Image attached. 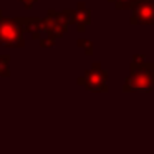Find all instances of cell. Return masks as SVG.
<instances>
[{
    "label": "cell",
    "mask_w": 154,
    "mask_h": 154,
    "mask_svg": "<svg viewBox=\"0 0 154 154\" xmlns=\"http://www.w3.org/2000/svg\"><path fill=\"white\" fill-rule=\"evenodd\" d=\"M86 86L94 91H106V73L98 70V65H96V71H90L88 73Z\"/></svg>",
    "instance_id": "cell-3"
},
{
    "label": "cell",
    "mask_w": 154,
    "mask_h": 154,
    "mask_svg": "<svg viewBox=\"0 0 154 154\" xmlns=\"http://www.w3.org/2000/svg\"><path fill=\"white\" fill-rule=\"evenodd\" d=\"M134 14L131 23L136 25H154V2L152 0H134Z\"/></svg>",
    "instance_id": "cell-2"
},
{
    "label": "cell",
    "mask_w": 154,
    "mask_h": 154,
    "mask_svg": "<svg viewBox=\"0 0 154 154\" xmlns=\"http://www.w3.org/2000/svg\"><path fill=\"white\" fill-rule=\"evenodd\" d=\"M154 63H133L131 75L124 81V91H152Z\"/></svg>",
    "instance_id": "cell-1"
},
{
    "label": "cell",
    "mask_w": 154,
    "mask_h": 154,
    "mask_svg": "<svg viewBox=\"0 0 154 154\" xmlns=\"http://www.w3.org/2000/svg\"><path fill=\"white\" fill-rule=\"evenodd\" d=\"M133 4H134V0H116V5L119 8H129V7H133Z\"/></svg>",
    "instance_id": "cell-4"
}]
</instances>
